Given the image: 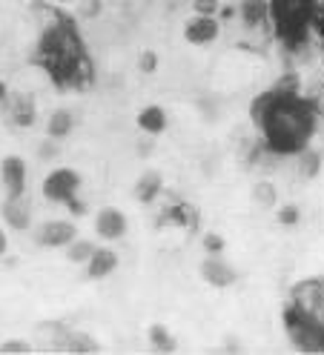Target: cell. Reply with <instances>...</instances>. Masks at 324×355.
I'll list each match as a JSON object with an SVG mask.
<instances>
[{
  "label": "cell",
  "instance_id": "6da1fadb",
  "mask_svg": "<svg viewBox=\"0 0 324 355\" xmlns=\"http://www.w3.org/2000/svg\"><path fill=\"white\" fill-rule=\"evenodd\" d=\"M316 115L307 101H298L296 92H278L270 103V109L264 112V118L258 121V126L264 129L267 146L273 152L282 155H293L298 149H305L313 129H316Z\"/></svg>",
  "mask_w": 324,
  "mask_h": 355
},
{
  "label": "cell",
  "instance_id": "7a4b0ae2",
  "mask_svg": "<svg viewBox=\"0 0 324 355\" xmlns=\"http://www.w3.org/2000/svg\"><path fill=\"white\" fill-rule=\"evenodd\" d=\"M287 315L310 324L324 336V278H307L293 290V306Z\"/></svg>",
  "mask_w": 324,
  "mask_h": 355
},
{
  "label": "cell",
  "instance_id": "3957f363",
  "mask_svg": "<svg viewBox=\"0 0 324 355\" xmlns=\"http://www.w3.org/2000/svg\"><path fill=\"white\" fill-rule=\"evenodd\" d=\"M78 189H80V175L72 169V166H58L52 169L46 178H43V198L49 204H67L75 215H83V204L78 201Z\"/></svg>",
  "mask_w": 324,
  "mask_h": 355
},
{
  "label": "cell",
  "instance_id": "277c9868",
  "mask_svg": "<svg viewBox=\"0 0 324 355\" xmlns=\"http://www.w3.org/2000/svg\"><path fill=\"white\" fill-rule=\"evenodd\" d=\"M75 238H78V227L72 220H63V218L43 220V224L35 230V243L37 247H46V250H67Z\"/></svg>",
  "mask_w": 324,
  "mask_h": 355
},
{
  "label": "cell",
  "instance_id": "5b68a950",
  "mask_svg": "<svg viewBox=\"0 0 324 355\" xmlns=\"http://www.w3.org/2000/svg\"><path fill=\"white\" fill-rule=\"evenodd\" d=\"M0 184L6 189V198L26 195L29 172H26V161L20 158V155H6V158L0 161Z\"/></svg>",
  "mask_w": 324,
  "mask_h": 355
},
{
  "label": "cell",
  "instance_id": "8992f818",
  "mask_svg": "<svg viewBox=\"0 0 324 355\" xmlns=\"http://www.w3.org/2000/svg\"><path fill=\"white\" fill-rule=\"evenodd\" d=\"M129 230V220L118 207H103L95 215V235L101 241H121Z\"/></svg>",
  "mask_w": 324,
  "mask_h": 355
},
{
  "label": "cell",
  "instance_id": "52a82bcc",
  "mask_svg": "<svg viewBox=\"0 0 324 355\" xmlns=\"http://www.w3.org/2000/svg\"><path fill=\"white\" fill-rule=\"evenodd\" d=\"M3 106H6V112H9L15 126H20V129L35 126V121H37V103H35V98L29 92H9Z\"/></svg>",
  "mask_w": 324,
  "mask_h": 355
},
{
  "label": "cell",
  "instance_id": "ba28073f",
  "mask_svg": "<svg viewBox=\"0 0 324 355\" xmlns=\"http://www.w3.org/2000/svg\"><path fill=\"white\" fill-rule=\"evenodd\" d=\"M310 6H313V0H270V15L287 29V26L305 24Z\"/></svg>",
  "mask_w": 324,
  "mask_h": 355
},
{
  "label": "cell",
  "instance_id": "9c48e42d",
  "mask_svg": "<svg viewBox=\"0 0 324 355\" xmlns=\"http://www.w3.org/2000/svg\"><path fill=\"white\" fill-rule=\"evenodd\" d=\"M0 215H3L6 227L15 230V232H26L32 230V204L26 195L20 198H6L3 201V209H0Z\"/></svg>",
  "mask_w": 324,
  "mask_h": 355
},
{
  "label": "cell",
  "instance_id": "30bf717a",
  "mask_svg": "<svg viewBox=\"0 0 324 355\" xmlns=\"http://www.w3.org/2000/svg\"><path fill=\"white\" fill-rule=\"evenodd\" d=\"M201 278H204L210 286H215V290H224V286H232V284H235L239 272H235L224 258L207 255V258L201 261Z\"/></svg>",
  "mask_w": 324,
  "mask_h": 355
},
{
  "label": "cell",
  "instance_id": "8fae6325",
  "mask_svg": "<svg viewBox=\"0 0 324 355\" xmlns=\"http://www.w3.org/2000/svg\"><path fill=\"white\" fill-rule=\"evenodd\" d=\"M219 32H221L219 20L210 17V15H196L184 26V37H187V43H192V46H207V43H212L219 37Z\"/></svg>",
  "mask_w": 324,
  "mask_h": 355
},
{
  "label": "cell",
  "instance_id": "7c38bea8",
  "mask_svg": "<svg viewBox=\"0 0 324 355\" xmlns=\"http://www.w3.org/2000/svg\"><path fill=\"white\" fill-rule=\"evenodd\" d=\"M86 266V275L92 281H101V278H110L115 270H118V252L110 250V247H98L92 252V258L83 263Z\"/></svg>",
  "mask_w": 324,
  "mask_h": 355
},
{
  "label": "cell",
  "instance_id": "4fadbf2b",
  "mask_svg": "<svg viewBox=\"0 0 324 355\" xmlns=\"http://www.w3.org/2000/svg\"><path fill=\"white\" fill-rule=\"evenodd\" d=\"M161 192H164V178H161V172H155V169H146V172L138 178V181H135V201H138V204H153V201H158Z\"/></svg>",
  "mask_w": 324,
  "mask_h": 355
},
{
  "label": "cell",
  "instance_id": "5bb4252c",
  "mask_svg": "<svg viewBox=\"0 0 324 355\" xmlns=\"http://www.w3.org/2000/svg\"><path fill=\"white\" fill-rule=\"evenodd\" d=\"M72 129H75V115L69 112V109H55V112L49 115V121H46V135L52 141L69 138Z\"/></svg>",
  "mask_w": 324,
  "mask_h": 355
},
{
  "label": "cell",
  "instance_id": "9a60e30c",
  "mask_svg": "<svg viewBox=\"0 0 324 355\" xmlns=\"http://www.w3.org/2000/svg\"><path fill=\"white\" fill-rule=\"evenodd\" d=\"M138 126L146 132V135H161L167 129V112L158 103H149L138 112Z\"/></svg>",
  "mask_w": 324,
  "mask_h": 355
},
{
  "label": "cell",
  "instance_id": "2e32d148",
  "mask_svg": "<svg viewBox=\"0 0 324 355\" xmlns=\"http://www.w3.org/2000/svg\"><path fill=\"white\" fill-rule=\"evenodd\" d=\"M158 224H176V227H184V230H196L198 227V212L189 204H178V207H172L164 218H158Z\"/></svg>",
  "mask_w": 324,
  "mask_h": 355
},
{
  "label": "cell",
  "instance_id": "e0dca14e",
  "mask_svg": "<svg viewBox=\"0 0 324 355\" xmlns=\"http://www.w3.org/2000/svg\"><path fill=\"white\" fill-rule=\"evenodd\" d=\"M267 17H270V3H267V0H244V3H241V20L250 29L262 26Z\"/></svg>",
  "mask_w": 324,
  "mask_h": 355
},
{
  "label": "cell",
  "instance_id": "ac0fdd59",
  "mask_svg": "<svg viewBox=\"0 0 324 355\" xmlns=\"http://www.w3.org/2000/svg\"><path fill=\"white\" fill-rule=\"evenodd\" d=\"M146 338H149V347H153L155 352H176V338L169 336V329L164 324H153L146 332Z\"/></svg>",
  "mask_w": 324,
  "mask_h": 355
},
{
  "label": "cell",
  "instance_id": "d6986e66",
  "mask_svg": "<svg viewBox=\"0 0 324 355\" xmlns=\"http://www.w3.org/2000/svg\"><path fill=\"white\" fill-rule=\"evenodd\" d=\"M298 169L305 178H316L321 172V155L316 149H298Z\"/></svg>",
  "mask_w": 324,
  "mask_h": 355
},
{
  "label": "cell",
  "instance_id": "ffe728a7",
  "mask_svg": "<svg viewBox=\"0 0 324 355\" xmlns=\"http://www.w3.org/2000/svg\"><path fill=\"white\" fill-rule=\"evenodd\" d=\"M95 250H98V247H95L92 241H86V238H75V241L69 243V247H67V258H69L72 263H86V261L92 258V252H95Z\"/></svg>",
  "mask_w": 324,
  "mask_h": 355
},
{
  "label": "cell",
  "instance_id": "44dd1931",
  "mask_svg": "<svg viewBox=\"0 0 324 355\" xmlns=\"http://www.w3.org/2000/svg\"><path fill=\"white\" fill-rule=\"evenodd\" d=\"M253 201L258 204V207H275V201H278V192H275V187L270 184V181H258L255 187H253Z\"/></svg>",
  "mask_w": 324,
  "mask_h": 355
},
{
  "label": "cell",
  "instance_id": "7402d4cb",
  "mask_svg": "<svg viewBox=\"0 0 324 355\" xmlns=\"http://www.w3.org/2000/svg\"><path fill=\"white\" fill-rule=\"evenodd\" d=\"M273 98H275V89H273V92H264V95H258V98L253 101V106H250V118H253L255 123H258V121H262V118H264V112H267V109H270Z\"/></svg>",
  "mask_w": 324,
  "mask_h": 355
},
{
  "label": "cell",
  "instance_id": "603a6c76",
  "mask_svg": "<svg viewBox=\"0 0 324 355\" xmlns=\"http://www.w3.org/2000/svg\"><path fill=\"white\" fill-rule=\"evenodd\" d=\"M0 352L3 355H26V352H32V344L26 338H9V341L0 344Z\"/></svg>",
  "mask_w": 324,
  "mask_h": 355
},
{
  "label": "cell",
  "instance_id": "cb8c5ba5",
  "mask_svg": "<svg viewBox=\"0 0 324 355\" xmlns=\"http://www.w3.org/2000/svg\"><path fill=\"white\" fill-rule=\"evenodd\" d=\"M307 103H310V109H313L316 118H324V83H316V86H313Z\"/></svg>",
  "mask_w": 324,
  "mask_h": 355
},
{
  "label": "cell",
  "instance_id": "d4e9b609",
  "mask_svg": "<svg viewBox=\"0 0 324 355\" xmlns=\"http://www.w3.org/2000/svg\"><path fill=\"white\" fill-rule=\"evenodd\" d=\"M101 12H103L101 0H80V6H78V17H83V20H92V17H98Z\"/></svg>",
  "mask_w": 324,
  "mask_h": 355
},
{
  "label": "cell",
  "instance_id": "484cf974",
  "mask_svg": "<svg viewBox=\"0 0 324 355\" xmlns=\"http://www.w3.org/2000/svg\"><path fill=\"white\" fill-rule=\"evenodd\" d=\"M138 69H141L144 75H153V72L158 69V55H155L153 49H146V52L141 55V60H138Z\"/></svg>",
  "mask_w": 324,
  "mask_h": 355
},
{
  "label": "cell",
  "instance_id": "4316f807",
  "mask_svg": "<svg viewBox=\"0 0 324 355\" xmlns=\"http://www.w3.org/2000/svg\"><path fill=\"white\" fill-rule=\"evenodd\" d=\"M219 0H196L192 3V9H196V15H210V17H215V12H219Z\"/></svg>",
  "mask_w": 324,
  "mask_h": 355
},
{
  "label": "cell",
  "instance_id": "83f0119b",
  "mask_svg": "<svg viewBox=\"0 0 324 355\" xmlns=\"http://www.w3.org/2000/svg\"><path fill=\"white\" fill-rule=\"evenodd\" d=\"M278 220H282L284 227H293V224H298V207H293V204L282 207V209H278Z\"/></svg>",
  "mask_w": 324,
  "mask_h": 355
},
{
  "label": "cell",
  "instance_id": "f1b7e54d",
  "mask_svg": "<svg viewBox=\"0 0 324 355\" xmlns=\"http://www.w3.org/2000/svg\"><path fill=\"white\" fill-rule=\"evenodd\" d=\"M55 155H58V146H55L52 138H49V144L43 141V144L37 146V158H46V161H49V158H55Z\"/></svg>",
  "mask_w": 324,
  "mask_h": 355
},
{
  "label": "cell",
  "instance_id": "f546056e",
  "mask_svg": "<svg viewBox=\"0 0 324 355\" xmlns=\"http://www.w3.org/2000/svg\"><path fill=\"white\" fill-rule=\"evenodd\" d=\"M204 247H207V250H210L212 255H219V252H221V247H224V243H221V238H219V235H212V232H210V235L204 238Z\"/></svg>",
  "mask_w": 324,
  "mask_h": 355
},
{
  "label": "cell",
  "instance_id": "4dcf8cb0",
  "mask_svg": "<svg viewBox=\"0 0 324 355\" xmlns=\"http://www.w3.org/2000/svg\"><path fill=\"white\" fill-rule=\"evenodd\" d=\"M9 252V235H6V230L0 227V258H3Z\"/></svg>",
  "mask_w": 324,
  "mask_h": 355
},
{
  "label": "cell",
  "instance_id": "1f68e13d",
  "mask_svg": "<svg viewBox=\"0 0 324 355\" xmlns=\"http://www.w3.org/2000/svg\"><path fill=\"white\" fill-rule=\"evenodd\" d=\"M6 98H9V86H6L3 80H0V106L6 103Z\"/></svg>",
  "mask_w": 324,
  "mask_h": 355
},
{
  "label": "cell",
  "instance_id": "d6a6232c",
  "mask_svg": "<svg viewBox=\"0 0 324 355\" xmlns=\"http://www.w3.org/2000/svg\"><path fill=\"white\" fill-rule=\"evenodd\" d=\"M55 3H63V6H69V3H75V0H55Z\"/></svg>",
  "mask_w": 324,
  "mask_h": 355
}]
</instances>
